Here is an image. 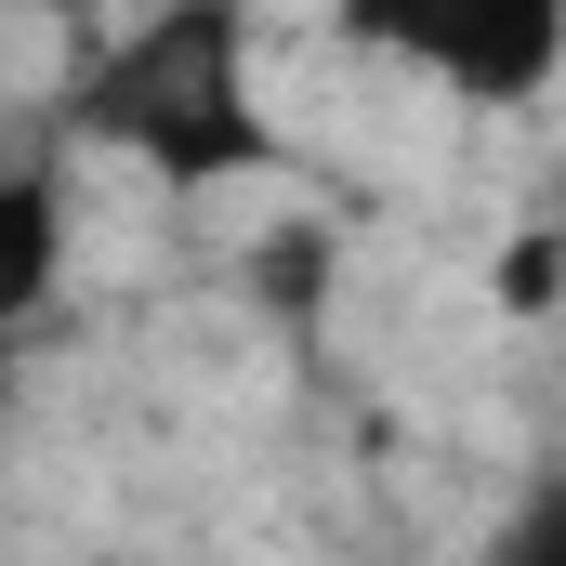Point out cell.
<instances>
[{
    "label": "cell",
    "instance_id": "cell-5",
    "mask_svg": "<svg viewBox=\"0 0 566 566\" xmlns=\"http://www.w3.org/2000/svg\"><path fill=\"white\" fill-rule=\"evenodd\" d=\"M488 566H566V514H554V501H527V514L488 541Z\"/></svg>",
    "mask_w": 566,
    "mask_h": 566
},
{
    "label": "cell",
    "instance_id": "cell-2",
    "mask_svg": "<svg viewBox=\"0 0 566 566\" xmlns=\"http://www.w3.org/2000/svg\"><path fill=\"white\" fill-rule=\"evenodd\" d=\"M53 290H66V171L0 158V329H27Z\"/></svg>",
    "mask_w": 566,
    "mask_h": 566
},
{
    "label": "cell",
    "instance_id": "cell-3",
    "mask_svg": "<svg viewBox=\"0 0 566 566\" xmlns=\"http://www.w3.org/2000/svg\"><path fill=\"white\" fill-rule=\"evenodd\" d=\"M434 80H461V93H488V106H527L541 80L566 66V13H488V27H461V40H422Z\"/></svg>",
    "mask_w": 566,
    "mask_h": 566
},
{
    "label": "cell",
    "instance_id": "cell-4",
    "mask_svg": "<svg viewBox=\"0 0 566 566\" xmlns=\"http://www.w3.org/2000/svg\"><path fill=\"white\" fill-rule=\"evenodd\" d=\"M554 277H566V238L527 224V238L501 251V316H554Z\"/></svg>",
    "mask_w": 566,
    "mask_h": 566
},
{
    "label": "cell",
    "instance_id": "cell-1",
    "mask_svg": "<svg viewBox=\"0 0 566 566\" xmlns=\"http://www.w3.org/2000/svg\"><path fill=\"white\" fill-rule=\"evenodd\" d=\"M66 133L145 158L171 198L264 185V171H277V119H264V93H251V13H224V0H171V13L119 27L106 66L80 80Z\"/></svg>",
    "mask_w": 566,
    "mask_h": 566
}]
</instances>
